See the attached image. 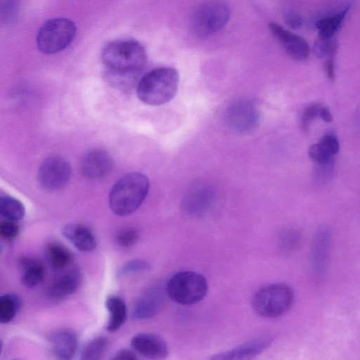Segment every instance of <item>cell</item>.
<instances>
[{
    "label": "cell",
    "instance_id": "cell-38",
    "mask_svg": "<svg viewBox=\"0 0 360 360\" xmlns=\"http://www.w3.org/2000/svg\"><path fill=\"white\" fill-rule=\"evenodd\" d=\"M1 251H2V247H1V244H0V252H1Z\"/></svg>",
    "mask_w": 360,
    "mask_h": 360
},
{
    "label": "cell",
    "instance_id": "cell-18",
    "mask_svg": "<svg viewBox=\"0 0 360 360\" xmlns=\"http://www.w3.org/2000/svg\"><path fill=\"white\" fill-rule=\"evenodd\" d=\"M63 236L82 252L93 251L97 245L96 238L89 228L81 224H68L63 229Z\"/></svg>",
    "mask_w": 360,
    "mask_h": 360
},
{
    "label": "cell",
    "instance_id": "cell-21",
    "mask_svg": "<svg viewBox=\"0 0 360 360\" xmlns=\"http://www.w3.org/2000/svg\"><path fill=\"white\" fill-rule=\"evenodd\" d=\"M105 307L110 317L107 324V330L114 333L118 330L124 323L127 310L124 301L116 295L109 296L105 300Z\"/></svg>",
    "mask_w": 360,
    "mask_h": 360
},
{
    "label": "cell",
    "instance_id": "cell-10",
    "mask_svg": "<svg viewBox=\"0 0 360 360\" xmlns=\"http://www.w3.org/2000/svg\"><path fill=\"white\" fill-rule=\"evenodd\" d=\"M47 289L49 299L54 302L63 301L73 295L81 283V274L75 266L60 270Z\"/></svg>",
    "mask_w": 360,
    "mask_h": 360
},
{
    "label": "cell",
    "instance_id": "cell-12",
    "mask_svg": "<svg viewBox=\"0 0 360 360\" xmlns=\"http://www.w3.org/2000/svg\"><path fill=\"white\" fill-rule=\"evenodd\" d=\"M165 292L159 286L145 291L136 300L132 311L135 320H146L157 315L165 303Z\"/></svg>",
    "mask_w": 360,
    "mask_h": 360
},
{
    "label": "cell",
    "instance_id": "cell-20",
    "mask_svg": "<svg viewBox=\"0 0 360 360\" xmlns=\"http://www.w3.org/2000/svg\"><path fill=\"white\" fill-rule=\"evenodd\" d=\"M19 262L23 271L22 283L25 287L35 288L44 281L45 267L39 260L30 257H22Z\"/></svg>",
    "mask_w": 360,
    "mask_h": 360
},
{
    "label": "cell",
    "instance_id": "cell-33",
    "mask_svg": "<svg viewBox=\"0 0 360 360\" xmlns=\"http://www.w3.org/2000/svg\"><path fill=\"white\" fill-rule=\"evenodd\" d=\"M283 18L285 22L292 28H299L302 25V18L295 11H285Z\"/></svg>",
    "mask_w": 360,
    "mask_h": 360
},
{
    "label": "cell",
    "instance_id": "cell-15",
    "mask_svg": "<svg viewBox=\"0 0 360 360\" xmlns=\"http://www.w3.org/2000/svg\"><path fill=\"white\" fill-rule=\"evenodd\" d=\"M269 336L250 340L231 350L213 355L210 360H253L271 344Z\"/></svg>",
    "mask_w": 360,
    "mask_h": 360
},
{
    "label": "cell",
    "instance_id": "cell-37",
    "mask_svg": "<svg viewBox=\"0 0 360 360\" xmlns=\"http://www.w3.org/2000/svg\"><path fill=\"white\" fill-rule=\"evenodd\" d=\"M2 348H3V342H2V340L0 338V354H1V352L2 351Z\"/></svg>",
    "mask_w": 360,
    "mask_h": 360
},
{
    "label": "cell",
    "instance_id": "cell-2",
    "mask_svg": "<svg viewBox=\"0 0 360 360\" xmlns=\"http://www.w3.org/2000/svg\"><path fill=\"white\" fill-rule=\"evenodd\" d=\"M146 58L142 44L131 39L109 42L102 51L103 62L110 72L139 75Z\"/></svg>",
    "mask_w": 360,
    "mask_h": 360
},
{
    "label": "cell",
    "instance_id": "cell-19",
    "mask_svg": "<svg viewBox=\"0 0 360 360\" xmlns=\"http://www.w3.org/2000/svg\"><path fill=\"white\" fill-rule=\"evenodd\" d=\"M340 150V143L334 134L323 136L319 142L312 144L308 149L311 159L320 165H328Z\"/></svg>",
    "mask_w": 360,
    "mask_h": 360
},
{
    "label": "cell",
    "instance_id": "cell-24",
    "mask_svg": "<svg viewBox=\"0 0 360 360\" xmlns=\"http://www.w3.org/2000/svg\"><path fill=\"white\" fill-rule=\"evenodd\" d=\"M348 10L349 8L347 7L334 15L319 20L316 22V27L319 30V36L332 38L342 25Z\"/></svg>",
    "mask_w": 360,
    "mask_h": 360
},
{
    "label": "cell",
    "instance_id": "cell-31",
    "mask_svg": "<svg viewBox=\"0 0 360 360\" xmlns=\"http://www.w3.org/2000/svg\"><path fill=\"white\" fill-rule=\"evenodd\" d=\"M19 228L12 221H4L0 224V236L5 239H13L18 236Z\"/></svg>",
    "mask_w": 360,
    "mask_h": 360
},
{
    "label": "cell",
    "instance_id": "cell-27",
    "mask_svg": "<svg viewBox=\"0 0 360 360\" xmlns=\"http://www.w3.org/2000/svg\"><path fill=\"white\" fill-rule=\"evenodd\" d=\"M139 238V232L135 228H127L121 230L115 236L116 243L124 248L135 245Z\"/></svg>",
    "mask_w": 360,
    "mask_h": 360
},
{
    "label": "cell",
    "instance_id": "cell-35",
    "mask_svg": "<svg viewBox=\"0 0 360 360\" xmlns=\"http://www.w3.org/2000/svg\"><path fill=\"white\" fill-rule=\"evenodd\" d=\"M335 46L333 47L330 52L328 53V58L326 61L325 68L327 75L329 78L333 79L334 77V54L335 52Z\"/></svg>",
    "mask_w": 360,
    "mask_h": 360
},
{
    "label": "cell",
    "instance_id": "cell-34",
    "mask_svg": "<svg viewBox=\"0 0 360 360\" xmlns=\"http://www.w3.org/2000/svg\"><path fill=\"white\" fill-rule=\"evenodd\" d=\"M110 360H139L136 354L130 349H122L116 352Z\"/></svg>",
    "mask_w": 360,
    "mask_h": 360
},
{
    "label": "cell",
    "instance_id": "cell-14",
    "mask_svg": "<svg viewBox=\"0 0 360 360\" xmlns=\"http://www.w3.org/2000/svg\"><path fill=\"white\" fill-rule=\"evenodd\" d=\"M134 350L143 357L150 360H163L169 354L165 342L151 333H139L131 340Z\"/></svg>",
    "mask_w": 360,
    "mask_h": 360
},
{
    "label": "cell",
    "instance_id": "cell-9",
    "mask_svg": "<svg viewBox=\"0 0 360 360\" xmlns=\"http://www.w3.org/2000/svg\"><path fill=\"white\" fill-rule=\"evenodd\" d=\"M225 122L232 130L247 133L255 129L259 121L257 106L249 101H240L230 105L226 110Z\"/></svg>",
    "mask_w": 360,
    "mask_h": 360
},
{
    "label": "cell",
    "instance_id": "cell-13",
    "mask_svg": "<svg viewBox=\"0 0 360 360\" xmlns=\"http://www.w3.org/2000/svg\"><path fill=\"white\" fill-rule=\"evenodd\" d=\"M269 29L291 57L297 60H303L308 57L309 47L304 38L274 22L269 23Z\"/></svg>",
    "mask_w": 360,
    "mask_h": 360
},
{
    "label": "cell",
    "instance_id": "cell-3",
    "mask_svg": "<svg viewBox=\"0 0 360 360\" xmlns=\"http://www.w3.org/2000/svg\"><path fill=\"white\" fill-rule=\"evenodd\" d=\"M178 72L171 68L153 70L139 80L137 96L139 99L150 105H160L172 100L179 86Z\"/></svg>",
    "mask_w": 360,
    "mask_h": 360
},
{
    "label": "cell",
    "instance_id": "cell-11",
    "mask_svg": "<svg viewBox=\"0 0 360 360\" xmlns=\"http://www.w3.org/2000/svg\"><path fill=\"white\" fill-rule=\"evenodd\" d=\"M112 167L113 161L110 154L96 149L88 152L82 158L81 172L85 178L96 180L106 176Z\"/></svg>",
    "mask_w": 360,
    "mask_h": 360
},
{
    "label": "cell",
    "instance_id": "cell-17",
    "mask_svg": "<svg viewBox=\"0 0 360 360\" xmlns=\"http://www.w3.org/2000/svg\"><path fill=\"white\" fill-rule=\"evenodd\" d=\"M213 194V191L207 186H194L182 200L184 211L191 214L204 212L211 206L214 199Z\"/></svg>",
    "mask_w": 360,
    "mask_h": 360
},
{
    "label": "cell",
    "instance_id": "cell-26",
    "mask_svg": "<svg viewBox=\"0 0 360 360\" xmlns=\"http://www.w3.org/2000/svg\"><path fill=\"white\" fill-rule=\"evenodd\" d=\"M21 306V300L14 294L0 296V323L11 321Z\"/></svg>",
    "mask_w": 360,
    "mask_h": 360
},
{
    "label": "cell",
    "instance_id": "cell-7",
    "mask_svg": "<svg viewBox=\"0 0 360 360\" xmlns=\"http://www.w3.org/2000/svg\"><path fill=\"white\" fill-rule=\"evenodd\" d=\"M230 17L229 6L221 1H208L200 6L192 17V29L200 37L210 35L228 22Z\"/></svg>",
    "mask_w": 360,
    "mask_h": 360
},
{
    "label": "cell",
    "instance_id": "cell-8",
    "mask_svg": "<svg viewBox=\"0 0 360 360\" xmlns=\"http://www.w3.org/2000/svg\"><path fill=\"white\" fill-rule=\"evenodd\" d=\"M71 174V167L66 160L59 156H51L40 165L37 178L44 188L56 191L66 186Z\"/></svg>",
    "mask_w": 360,
    "mask_h": 360
},
{
    "label": "cell",
    "instance_id": "cell-1",
    "mask_svg": "<svg viewBox=\"0 0 360 360\" xmlns=\"http://www.w3.org/2000/svg\"><path fill=\"white\" fill-rule=\"evenodd\" d=\"M149 180L141 172H130L120 178L109 193V206L118 216H127L136 211L146 198Z\"/></svg>",
    "mask_w": 360,
    "mask_h": 360
},
{
    "label": "cell",
    "instance_id": "cell-36",
    "mask_svg": "<svg viewBox=\"0 0 360 360\" xmlns=\"http://www.w3.org/2000/svg\"><path fill=\"white\" fill-rule=\"evenodd\" d=\"M319 117H320L325 122H331L333 117L329 109L325 106L321 105Z\"/></svg>",
    "mask_w": 360,
    "mask_h": 360
},
{
    "label": "cell",
    "instance_id": "cell-16",
    "mask_svg": "<svg viewBox=\"0 0 360 360\" xmlns=\"http://www.w3.org/2000/svg\"><path fill=\"white\" fill-rule=\"evenodd\" d=\"M52 352L57 360H72L77 349V335L70 329H60L51 338Z\"/></svg>",
    "mask_w": 360,
    "mask_h": 360
},
{
    "label": "cell",
    "instance_id": "cell-22",
    "mask_svg": "<svg viewBox=\"0 0 360 360\" xmlns=\"http://www.w3.org/2000/svg\"><path fill=\"white\" fill-rule=\"evenodd\" d=\"M45 252L48 263L53 269L60 271L71 265L72 255L63 245L51 243L46 245Z\"/></svg>",
    "mask_w": 360,
    "mask_h": 360
},
{
    "label": "cell",
    "instance_id": "cell-25",
    "mask_svg": "<svg viewBox=\"0 0 360 360\" xmlns=\"http://www.w3.org/2000/svg\"><path fill=\"white\" fill-rule=\"evenodd\" d=\"M108 345L109 340L105 336L93 338L84 347L79 360H102Z\"/></svg>",
    "mask_w": 360,
    "mask_h": 360
},
{
    "label": "cell",
    "instance_id": "cell-32",
    "mask_svg": "<svg viewBox=\"0 0 360 360\" xmlns=\"http://www.w3.org/2000/svg\"><path fill=\"white\" fill-rule=\"evenodd\" d=\"M17 11L16 4L14 1H4L0 6V20L7 22L12 20Z\"/></svg>",
    "mask_w": 360,
    "mask_h": 360
},
{
    "label": "cell",
    "instance_id": "cell-28",
    "mask_svg": "<svg viewBox=\"0 0 360 360\" xmlns=\"http://www.w3.org/2000/svg\"><path fill=\"white\" fill-rule=\"evenodd\" d=\"M335 46H336L335 39L319 36L314 44V52L316 56L323 57L326 55L327 56Z\"/></svg>",
    "mask_w": 360,
    "mask_h": 360
},
{
    "label": "cell",
    "instance_id": "cell-23",
    "mask_svg": "<svg viewBox=\"0 0 360 360\" xmlns=\"http://www.w3.org/2000/svg\"><path fill=\"white\" fill-rule=\"evenodd\" d=\"M25 214L23 204L18 199L0 195V215L9 221H15L22 219Z\"/></svg>",
    "mask_w": 360,
    "mask_h": 360
},
{
    "label": "cell",
    "instance_id": "cell-29",
    "mask_svg": "<svg viewBox=\"0 0 360 360\" xmlns=\"http://www.w3.org/2000/svg\"><path fill=\"white\" fill-rule=\"evenodd\" d=\"M150 268L148 262L143 259H135L124 264L119 271V274L144 271Z\"/></svg>",
    "mask_w": 360,
    "mask_h": 360
},
{
    "label": "cell",
    "instance_id": "cell-30",
    "mask_svg": "<svg viewBox=\"0 0 360 360\" xmlns=\"http://www.w3.org/2000/svg\"><path fill=\"white\" fill-rule=\"evenodd\" d=\"M321 105L314 104L309 106L303 112L301 118V126L303 130L309 129L311 122L319 116Z\"/></svg>",
    "mask_w": 360,
    "mask_h": 360
},
{
    "label": "cell",
    "instance_id": "cell-5",
    "mask_svg": "<svg viewBox=\"0 0 360 360\" xmlns=\"http://www.w3.org/2000/svg\"><path fill=\"white\" fill-rule=\"evenodd\" d=\"M293 300V291L290 286L273 283L261 288L254 294L252 306L262 317L276 318L290 309Z\"/></svg>",
    "mask_w": 360,
    "mask_h": 360
},
{
    "label": "cell",
    "instance_id": "cell-4",
    "mask_svg": "<svg viewBox=\"0 0 360 360\" xmlns=\"http://www.w3.org/2000/svg\"><path fill=\"white\" fill-rule=\"evenodd\" d=\"M206 278L195 271H182L174 274L167 281L165 292L174 302L191 305L200 302L206 295Z\"/></svg>",
    "mask_w": 360,
    "mask_h": 360
},
{
    "label": "cell",
    "instance_id": "cell-6",
    "mask_svg": "<svg viewBox=\"0 0 360 360\" xmlns=\"http://www.w3.org/2000/svg\"><path fill=\"white\" fill-rule=\"evenodd\" d=\"M76 31L75 24L70 19H50L43 24L37 33V47L40 51L46 54L60 52L72 43Z\"/></svg>",
    "mask_w": 360,
    "mask_h": 360
}]
</instances>
